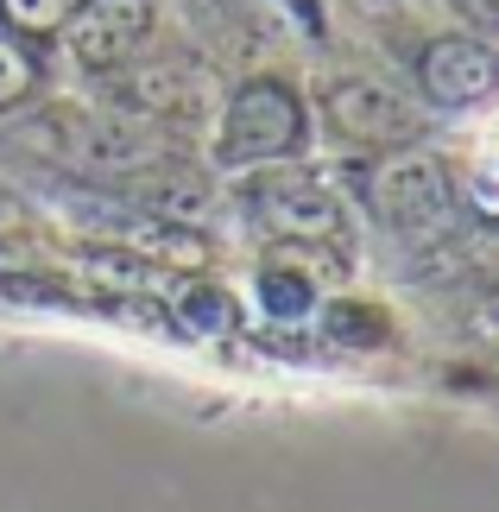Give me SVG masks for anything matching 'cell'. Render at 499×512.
<instances>
[{
  "mask_svg": "<svg viewBox=\"0 0 499 512\" xmlns=\"http://www.w3.org/2000/svg\"><path fill=\"white\" fill-rule=\"evenodd\" d=\"M121 76V108L139 114L152 127H203L215 114V89H209V70L190 64V57H146L139 51Z\"/></svg>",
  "mask_w": 499,
  "mask_h": 512,
  "instance_id": "cell-8",
  "label": "cell"
},
{
  "mask_svg": "<svg viewBox=\"0 0 499 512\" xmlns=\"http://www.w3.org/2000/svg\"><path fill=\"white\" fill-rule=\"evenodd\" d=\"M348 247L342 241H266L253 260V304L272 323H304L335 285H348Z\"/></svg>",
  "mask_w": 499,
  "mask_h": 512,
  "instance_id": "cell-5",
  "label": "cell"
},
{
  "mask_svg": "<svg viewBox=\"0 0 499 512\" xmlns=\"http://www.w3.org/2000/svg\"><path fill=\"white\" fill-rule=\"evenodd\" d=\"M367 7H373V13H392V7H405V0H367Z\"/></svg>",
  "mask_w": 499,
  "mask_h": 512,
  "instance_id": "cell-14",
  "label": "cell"
},
{
  "mask_svg": "<svg viewBox=\"0 0 499 512\" xmlns=\"http://www.w3.org/2000/svg\"><path fill=\"white\" fill-rule=\"evenodd\" d=\"M443 7L462 19V32H481V38L499 32V0H443Z\"/></svg>",
  "mask_w": 499,
  "mask_h": 512,
  "instance_id": "cell-13",
  "label": "cell"
},
{
  "mask_svg": "<svg viewBox=\"0 0 499 512\" xmlns=\"http://www.w3.org/2000/svg\"><path fill=\"white\" fill-rule=\"evenodd\" d=\"M411 89L430 114H474L499 89L493 38L481 32H436L411 51Z\"/></svg>",
  "mask_w": 499,
  "mask_h": 512,
  "instance_id": "cell-6",
  "label": "cell"
},
{
  "mask_svg": "<svg viewBox=\"0 0 499 512\" xmlns=\"http://www.w3.org/2000/svg\"><path fill=\"white\" fill-rule=\"evenodd\" d=\"M234 203L259 228V241H342L348 247V196L329 184V171H304L297 159L241 171Z\"/></svg>",
  "mask_w": 499,
  "mask_h": 512,
  "instance_id": "cell-3",
  "label": "cell"
},
{
  "mask_svg": "<svg viewBox=\"0 0 499 512\" xmlns=\"http://www.w3.org/2000/svg\"><path fill=\"white\" fill-rule=\"evenodd\" d=\"M310 95L291 76L253 70L241 76L209 114V165L215 171H259V165H291L310 152Z\"/></svg>",
  "mask_w": 499,
  "mask_h": 512,
  "instance_id": "cell-2",
  "label": "cell"
},
{
  "mask_svg": "<svg viewBox=\"0 0 499 512\" xmlns=\"http://www.w3.org/2000/svg\"><path fill=\"white\" fill-rule=\"evenodd\" d=\"M354 196L392 241L430 247L436 234H449L455 222H468V196H462V171L443 152L417 146H392V152H354L348 159Z\"/></svg>",
  "mask_w": 499,
  "mask_h": 512,
  "instance_id": "cell-1",
  "label": "cell"
},
{
  "mask_svg": "<svg viewBox=\"0 0 499 512\" xmlns=\"http://www.w3.org/2000/svg\"><path fill=\"white\" fill-rule=\"evenodd\" d=\"M316 329L335 342V348H348V354H379V348H392L398 342V323H392V310L386 304H373V298H323L316 304Z\"/></svg>",
  "mask_w": 499,
  "mask_h": 512,
  "instance_id": "cell-10",
  "label": "cell"
},
{
  "mask_svg": "<svg viewBox=\"0 0 499 512\" xmlns=\"http://www.w3.org/2000/svg\"><path fill=\"white\" fill-rule=\"evenodd\" d=\"M310 121L342 152H392L430 140V108L379 76H329L310 102Z\"/></svg>",
  "mask_w": 499,
  "mask_h": 512,
  "instance_id": "cell-4",
  "label": "cell"
},
{
  "mask_svg": "<svg viewBox=\"0 0 499 512\" xmlns=\"http://www.w3.org/2000/svg\"><path fill=\"white\" fill-rule=\"evenodd\" d=\"M70 13H76V0H0V26L26 32V38H38V45H51Z\"/></svg>",
  "mask_w": 499,
  "mask_h": 512,
  "instance_id": "cell-12",
  "label": "cell"
},
{
  "mask_svg": "<svg viewBox=\"0 0 499 512\" xmlns=\"http://www.w3.org/2000/svg\"><path fill=\"white\" fill-rule=\"evenodd\" d=\"M165 323L184 329V336H234L241 329V298L228 285H215L209 272H184L165 304Z\"/></svg>",
  "mask_w": 499,
  "mask_h": 512,
  "instance_id": "cell-9",
  "label": "cell"
},
{
  "mask_svg": "<svg viewBox=\"0 0 499 512\" xmlns=\"http://www.w3.org/2000/svg\"><path fill=\"white\" fill-rule=\"evenodd\" d=\"M45 83H51V45L0 26V121L45 102Z\"/></svg>",
  "mask_w": 499,
  "mask_h": 512,
  "instance_id": "cell-11",
  "label": "cell"
},
{
  "mask_svg": "<svg viewBox=\"0 0 499 512\" xmlns=\"http://www.w3.org/2000/svg\"><path fill=\"white\" fill-rule=\"evenodd\" d=\"M158 32V0H76V13L57 26V45L83 76L127 70Z\"/></svg>",
  "mask_w": 499,
  "mask_h": 512,
  "instance_id": "cell-7",
  "label": "cell"
}]
</instances>
